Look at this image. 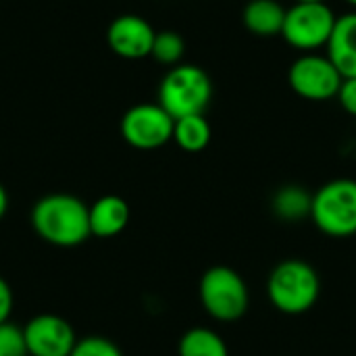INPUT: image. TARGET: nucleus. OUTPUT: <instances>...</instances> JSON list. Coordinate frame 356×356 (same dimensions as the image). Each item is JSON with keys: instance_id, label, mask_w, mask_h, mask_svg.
Masks as SVG:
<instances>
[{"instance_id": "11", "label": "nucleus", "mask_w": 356, "mask_h": 356, "mask_svg": "<svg viewBox=\"0 0 356 356\" xmlns=\"http://www.w3.org/2000/svg\"><path fill=\"white\" fill-rule=\"evenodd\" d=\"M340 75L356 77V10H346L338 15L332 38L323 50Z\"/></svg>"}, {"instance_id": "21", "label": "nucleus", "mask_w": 356, "mask_h": 356, "mask_svg": "<svg viewBox=\"0 0 356 356\" xmlns=\"http://www.w3.org/2000/svg\"><path fill=\"white\" fill-rule=\"evenodd\" d=\"M13 302H15L13 290H10V286L6 284V280L0 277V325L8 321L10 311H13Z\"/></svg>"}, {"instance_id": "17", "label": "nucleus", "mask_w": 356, "mask_h": 356, "mask_svg": "<svg viewBox=\"0 0 356 356\" xmlns=\"http://www.w3.org/2000/svg\"><path fill=\"white\" fill-rule=\"evenodd\" d=\"M186 54V42L184 38L173 31V29H163V31H156V38H154V44H152V58L159 63V65H165V67H175L179 63H184Z\"/></svg>"}, {"instance_id": "12", "label": "nucleus", "mask_w": 356, "mask_h": 356, "mask_svg": "<svg viewBox=\"0 0 356 356\" xmlns=\"http://www.w3.org/2000/svg\"><path fill=\"white\" fill-rule=\"evenodd\" d=\"M129 204L121 196L106 194L90 207V234L96 238H115L129 225Z\"/></svg>"}, {"instance_id": "2", "label": "nucleus", "mask_w": 356, "mask_h": 356, "mask_svg": "<svg viewBox=\"0 0 356 356\" xmlns=\"http://www.w3.org/2000/svg\"><path fill=\"white\" fill-rule=\"evenodd\" d=\"M159 104L173 117L204 115L213 100L211 75L194 63H179L163 75L159 83Z\"/></svg>"}, {"instance_id": "9", "label": "nucleus", "mask_w": 356, "mask_h": 356, "mask_svg": "<svg viewBox=\"0 0 356 356\" xmlns=\"http://www.w3.org/2000/svg\"><path fill=\"white\" fill-rule=\"evenodd\" d=\"M29 356H71L77 338L71 323L58 315H38L23 327Z\"/></svg>"}, {"instance_id": "20", "label": "nucleus", "mask_w": 356, "mask_h": 356, "mask_svg": "<svg viewBox=\"0 0 356 356\" xmlns=\"http://www.w3.org/2000/svg\"><path fill=\"white\" fill-rule=\"evenodd\" d=\"M342 111L350 117H356V77H346L340 86V92L336 96Z\"/></svg>"}, {"instance_id": "5", "label": "nucleus", "mask_w": 356, "mask_h": 356, "mask_svg": "<svg viewBox=\"0 0 356 356\" xmlns=\"http://www.w3.org/2000/svg\"><path fill=\"white\" fill-rule=\"evenodd\" d=\"M311 219L319 232L332 238L356 234V179L340 177L323 184L313 194Z\"/></svg>"}, {"instance_id": "13", "label": "nucleus", "mask_w": 356, "mask_h": 356, "mask_svg": "<svg viewBox=\"0 0 356 356\" xmlns=\"http://www.w3.org/2000/svg\"><path fill=\"white\" fill-rule=\"evenodd\" d=\"M286 8L280 0H248L242 8V25L257 38L282 35Z\"/></svg>"}, {"instance_id": "8", "label": "nucleus", "mask_w": 356, "mask_h": 356, "mask_svg": "<svg viewBox=\"0 0 356 356\" xmlns=\"http://www.w3.org/2000/svg\"><path fill=\"white\" fill-rule=\"evenodd\" d=\"M175 119L159 102H142L125 111L121 136L136 150H156L173 140Z\"/></svg>"}, {"instance_id": "7", "label": "nucleus", "mask_w": 356, "mask_h": 356, "mask_svg": "<svg viewBox=\"0 0 356 356\" xmlns=\"http://www.w3.org/2000/svg\"><path fill=\"white\" fill-rule=\"evenodd\" d=\"M344 77L334 67L325 52H307L298 54L288 69L290 90L309 102H327L336 100Z\"/></svg>"}, {"instance_id": "1", "label": "nucleus", "mask_w": 356, "mask_h": 356, "mask_svg": "<svg viewBox=\"0 0 356 356\" xmlns=\"http://www.w3.org/2000/svg\"><path fill=\"white\" fill-rule=\"evenodd\" d=\"M31 227L48 244L73 248L90 234V207L71 194H48L31 209Z\"/></svg>"}, {"instance_id": "23", "label": "nucleus", "mask_w": 356, "mask_h": 356, "mask_svg": "<svg viewBox=\"0 0 356 356\" xmlns=\"http://www.w3.org/2000/svg\"><path fill=\"white\" fill-rule=\"evenodd\" d=\"M342 2H344L346 6H350L353 10H356V0H342Z\"/></svg>"}, {"instance_id": "4", "label": "nucleus", "mask_w": 356, "mask_h": 356, "mask_svg": "<svg viewBox=\"0 0 356 356\" xmlns=\"http://www.w3.org/2000/svg\"><path fill=\"white\" fill-rule=\"evenodd\" d=\"M336 21L338 13L330 2H292L286 8L280 38L298 54L323 52Z\"/></svg>"}, {"instance_id": "19", "label": "nucleus", "mask_w": 356, "mask_h": 356, "mask_svg": "<svg viewBox=\"0 0 356 356\" xmlns=\"http://www.w3.org/2000/svg\"><path fill=\"white\" fill-rule=\"evenodd\" d=\"M71 356H123L119 346L102 336H88L77 340Z\"/></svg>"}, {"instance_id": "6", "label": "nucleus", "mask_w": 356, "mask_h": 356, "mask_svg": "<svg viewBox=\"0 0 356 356\" xmlns=\"http://www.w3.org/2000/svg\"><path fill=\"white\" fill-rule=\"evenodd\" d=\"M200 302L204 311L223 323L238 321L248 311V288L238 271L225 265H217L204 271L198 286Z\"/></svg>"}, {"instance_id": "14", "label": "nucleus", "mask_w": 356, "mask_h": 356, "mask_svg": "<svg viewBox=\"0 0 356 356\" xmlns=\"http://www.w3.org/2000/svg\"><path fill=\"white\" fill-rule=\"evenodd\" d=\"M213 138V127L207 119V115H188L181 119H175L173 127V142L190 154L202 152Z\"/></svg>"}, {"instance_id": "18", "label": "nucleus", "mask_w": 356, "mask_h": 356, "mask_svg": "<svg viewBox=\"0 0 356 356\" xmlns=\"http://www.w3.org/2000/svg\"><path fill=\"white\" fill-rule=\"evenodd\" d=\"M0 356H29L23 327L6 321L0 325Z\"/></svg>"}, {"instance_id": "10", "label": "nucleus", "mask_w": 356, "mask_h": 356, "mask_svg": "<svg viewBox=\"0 0 356 356\" xmlns=\"http://www.w3.org/2000/svg\"><path fill=\"white\" fill-rule=\"evenodd\" d=\"M156 31L154 27L140 15L125 13L111 21L106 29V44L108 48L127 60H140L152 54Z\"/></svg>"}, {"instance_id": "3", "label": "nucleus", "mask_w": 356, "mask_h": 356, "mask_svg": "<svg viewBox=\"0 0 356 356\" xmlns=\"http://www.w3.org/2000/svg\"><path fill=\"white\" fill-rule=\"evenodd\" d=\"M321 292V280L317 271L300 259H288L280 263L267 282V294L271 305L286 315H302L315 307Z\"/></svg>"}, {"instance_id": "22", "label": "nucleus", "mask_w": 356, "mask_h": 356, "mask_svg": "<svg viewBox=\"0 0 356 356\" xmlns=\"http://www.w3.org/2000/svg\"><path fill=\"white\" fill-rule=\"evenodd\" d=\"M6 209H8V194H6L4 186L0 184V221L6 215Z\"/></svg>"}, {"instance_id": "16", "label": "nucleus", "mask_w": 356, "mask_h": 356, "mask_svg": "<svg viewBox=\"0 0 356 356\" xmlns=\"http://www.w3.org/2000/svg\"><path fill=\"white\" fill-rule=\"evenodd\" d=\"M313 196L300 186H284L273 196V211L286 221H300L311 215Z\"/></svg>"}, {"instance_id": "15", "label": "nucleus", "mask_w": 356, "mask_h": 356, "mask_svg": "<svg viewBox=\"0 0 356 356\" xmlns=\"http://www.w3.org/2000/svg\"><path fill=\"white\" fill-rule=\"evenodd\" d=\"M179 356H229L223 338L209 327H194L179 340Z\"/></svg>"}, {"instance_id": "24", "label": "nucleus", "mask_w": 356, "mask_h": 356, "mask_svg": "<svg viewBox=\"0 0 356 356\" xmlns=\"http://www.w3.org/2000/svg\"><path fill=\"white\" fill-rule=\"evenodd\" d=\"M292 2H330V0H292Z\"/></svg>"}]
</instances>
